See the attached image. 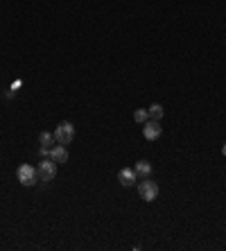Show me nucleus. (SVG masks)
<instances>
[{"instance_id":"obj_8","label":"nucleus","mask_w":226,"mask_h":251,"mask_svg":"<svg viewBox=\"0 0 226 251\" xmlns=\"http://www.w3.org/2000/svg\"><path fill=\"white\" fill-rule=\"evenodd\" d=\"M134 170H136V174H138L140 179H147L149 174H152V163H149V161H138Z\"/></svg>"},{"instance_id":"obj_5","label":"nucleus","mask_w":226,"mask_h":251,"mask_svg":"<svg viewBox=\"0 0 226 251\" xmlns=\"http://www.w3.org/2000/svg\"><path fill=\"white\" fill-rule=\"evenodd\" d=\"M161 134H163V127L158 120H152L149 118L145 125H142V136L147 140H156V138H161Z\"/></svg>"},{"instance_id":"obj_6","label":"nucleus","mask_w":226,"mask_h":251,"mask_svg":"<svg viewBox=\"0 0 226 251\" xmlns=\"http://www.w3.org/2000/svg\"><path fill=\"white\" fill-rule=\"evenodd\" d=\"M136 179H138V174H136V170H131V167H122V170L118 172V181H120L124 188H131V185L136 184Z\"/></svg>"},{"instance_id":"obj_3","label":"nucleus","mask_w":226,"mask_h":251,"mask_svg":"<svg viewBox=\"0 0 226 251\" xmlns=\"http://www.w3.org/2000/svg\"><path fill=\"white\" fill-rule=\"evenodd\" d=\"M16 177H18V181L23 185H34L36 181H39V170L36 167H32V166H20L18 170H16Z\"/></svg>"},{"instance_id":"obj_2","label":"nucleus","mask_w":226,"mask_h":251,"mask_svg":"<svg viewBox=\"0 0 226 251\" xmlns=\"http://www.w3.org/2000/svg\"><path fill=\"white\" fill-rule=\"evenodd\" d=\"M138 195H140V199H145V201H154V199L158 197V185H156V181H149V177L142 179L140 184H138Z\"/></svg>"},{"instance_id":"obj_1","label":"nucleus","mask_w":226,"mask_h":251,"mask_svg":"<svg viewBox=\"0 0 226 251\" xmlns=\"http://www.w3.org/2000/svg\"><path fill=\"white\" fill-rule=\"evenodd\" d=\"M72 138H75V127H72V122H68V120L59 122V127L54 129V140H57L59 145H70Z\"/></svg>"},{"instance_id":"obj_9","label":"nucleus","mask_w":226,"mask_h":251,"mask_svg":"<svg viewBox=\"0 0 226 251\" xmlns=\"http://www.w3.org/2000/svg\"><path fill=\"white\" fill-rule=\"evenodd\" d=\"M39 143H41V147H48L50 150L57 140H54V134H50V132H41V136H39Z\"/></svg>"},{"instance_id":"obj_10","label":"nucleus","mask_w":226,"mask_h":251,"mask_svg":"<svg viewBox=\"0 0 226 251\" xmlns=\"http://www.w3.org/2000/svg\"><path fill=\"white\" fill-rule=\"evenodd\" d=\"M147 113H149V118H152V120H161V118H163V113H165V111H163V106H161V104H152V106L147 109Z\"/></svg>"},{"instance_id":"obj_11","label":"nucleus","mask_w":226,"mask_h":251,"mask_svg":"<svg viewBox=\"0 0 226 251\" xmlns=\"http://www.w3.org/2000/svg\"><path fill=\"white\" fill-rule=\"evenodd\" d=\"M134 120L136 122H140V125H145L149 120V113H147V109H138V111L134 113Z\"/></svg>"},{"instance_id":"obj_12","label":"nucleus","mask_w":226,"mask_h":251,"mask_svg":"<svg viewBox=\"0 0 226 251\" xmlns=\"http://www.w3.org/2000/svg\"><path fill=\"white\" fill-rule=\"evenodd\" d=\"M222 154H224V156H226V143H224V147H222Z\"/></svg>"},{"instance_id":"obj_4","label":"nucleus","mask_w":226,"mask_h":251,"mask_svg":"<svg viewBox=\"0 0 226 251\" xmlns=\"http://www.w3.org/2000/svg\"><path fill=\"white\" fill-rule=\"evenodd\" d=\"M39 177H41V181H52L54 179V174H57V163L52 159H43L39 163Z\"/></svg>"},{"instance_id":"obj_7","label":"nucleus","mask_w":226,"mask_h":251,"mask_svg":"<svg viewBox=\"0 0 226 251\" xmlns=\"http://www.w3.org/2000/svg\"><path fill=\"white\" fill-rule=\"evenodd\" d=\"M48 159H52L54 161V163H59V166H61V163H66V161H68V152H66V147L64 145H52L50 147V156H48Z\"/></svg>"}]
</instances>
